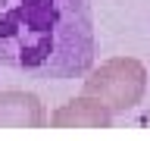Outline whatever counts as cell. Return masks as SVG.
<instances>
[{
	"mask_svg": "<svg viewBox=\"0 0 150 141\" xmlns=\"http://www.w3.org/2000/svg\"><path fill=\"white\" fill-rule=\"evenodd\" d=\"M112 116H116V113H112L106 103L81 94V97H75V100L63 103V107L50 116V125H56V129H110Z\"/></svg>",
	"mask_w": 150,
	"mask_h": 141,
	"instance_id": "277c9868",
	"label": "cell"
},
{
	"mask_svg": "<svg viewBox=\"0 0 150 141\" xmlns=\"http://www.w3.org/2000/svg\"><path fill=\"white\" fill-rule=\"evenodd\" d=\"M81 94L106 103L116 116L134 110L147 94V69L134 56H112L84 75Z\"/></svg>",
	"mask_w": 150,
	"mask_h": 141,
	"instance_id": "7a4b0ae2",
	"label": "cell"
},
{
	"mask_svg": "<svg viewBox=\"0 0 150 141\" xmlns=\"http://www.w3.org/2000/svg\"><path fill=\"white\" fill-rule=\"evenodd\" d=\"M91 0H0V66L28 78L69 82L94 69Z\"/></svg>",
	"mask_w": 150,
	"mask_h": 141,
	"instance_id": "6da1fadb",
	"label": "cell"
},
{
	"mask_svg": "<svg viewBox=\"0 0 150 141\" xmlns=\"http://www.w3.org/2000/svg\"><path fill=\"white\" fill-rule=\"evenodd\" d=\"M47 113L31 91H0V129H44Z\"/></svg>",
	"mask_w": 150,
	"mask_h": 141,
	"instance_id": "3957f363",
	"label": "cell"
}]
</instances>
